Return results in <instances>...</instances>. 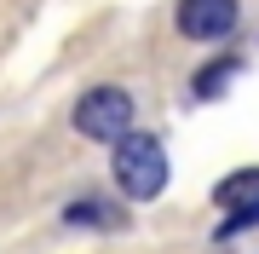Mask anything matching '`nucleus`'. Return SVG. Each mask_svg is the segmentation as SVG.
Listing matches in <instances>:
<instances>
[{"mask_svg": "<svg viewBox=\"0 0 259 254\" xmlns=\"http://www.w3.org/2000/svg\"><path fill=\"white\" fill-rule=\"evenodd\" d=\"M236 69H242V58H219V64H207L202 76L190 81V93H196V98H219L225 87H231V76H236Z\"/></svg>", "mask_w": 259, "mask_h": 254, "instance_id": "obj_6", "label": "nucleus"}, {"mask_svg": "<svg viewBox=\"0 0 259 254\" xmlns=\"http://www.w3.org/2000/svg\"><path fill=\"white\" fill-rule=\"evenodd\" d=\"M213 202L231 208V214L253 208V202H259V168H242V173H231V179H219V185H213Z\"/></svg>", "mask_w": 259, "mask_h": 254, "instance_id": "obj_5", "label": "nucleus"}, {"mask_svg": "<svg viewBox=\"0 0 259 254\" xmlns=\"http://www.w3.org/2000/svg\"><path fill=\"white\" fill-rule=\"evenodd\" d=\"M75 133L81 139H127L133 133V98L127 87H93V93H81V104H75Z\"/></svg>", "mask_w": 259, "mask_h": 254, "instance_id": "obj_2", "label": "nucleus"}, {"mask_svg": "<svg viewBox=\"0 0 259 254\" xmlns=\"http://www.w3.org/2000/svg\"><path fill=\"white\" fill-rule=\"evenodd\" d=\"M69 226H98V231H121L127 226V214H121V202H104V197H75L64 208Z\"/></svg>", "mask_w": 259, "mask_h": 254, "instance_id": "obj_4", "label": "nucleus"}, {"mask_svg": "<svg viewBox=\"0 0 259 254\" xmlns=\"http://www.w3.org/2000/svg\"><path fill=\"white\" fill-rule=\"evenodd\" d=\"M115 185L127 191L133 202H150L156 191L167 185V151L156 133H127V139H115Z\"/></svg>", "mask_w": 259, "mask_h": 254, "instance_id": "obj_1", "label": "nucleus"}, {"mask_svg": "<svg viewBox=\"0 0 259 254\" xmlns=\"http://www.w3.org/2000/svg\"><path fill=\"white\" fill-rule=\"evenodd\" d=\"M236 18H242L236 0H179V12H173L185 41H225L236 29Z\"/></svg>", "mask_w": 259, "mask_h": 254, "instance_id": "obj_3", "label": "nucleus"}]
</instances>
